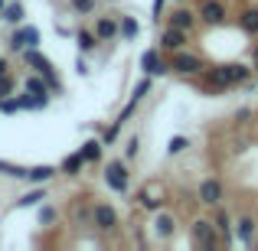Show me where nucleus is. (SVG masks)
Instances as JSON below:
<instances>
[{"label": "nucleus", "mask_w": 258, "mask_h": 251, "mask_svg": "<svg viewBox=\"0 0 258 251\" xmlns=\"http://www.w3.org/2000/svg\"><path fill=\"white\" fill-rule=\"evenodd\" d=\"M252 78V65H242V62H232V65H219V69L209 72V85L213 88H232V85H245Z\"/></svg>", "instance_id": "f257e3e1"}, {"label": "nucleus", "mask_w": 258, "mask_h": 251, "mask_svg": "<svg viewBox=\"0 0 258 251\" xmlns=\"http://www.w3.org/2000/svg\"><path fill=\"white\" fill-rule=\"evenodd\" d=\"M23 59H26V65H30L33 72H39V75L52 85V92H62V82H59L56 69H52V62L43 56V52H39V46H36V49H23Z\"/></svg>", "instance_id": "f03ea898"}, {"label": "nucleus", "mask_w": 258, "mask_h": 251, "mask_svg": "<svg viewBox=\"0 0 258 251\" xmlns=\"http://www.w3.org/2000/svg\"><path fill=\"white\" fill-rule=\"evenodd\" d=\"M105 183L114 193H127L131 186V173H127V160H108L105 163Z\"/></svg>", "instance_id": "7ed1b4c3"}, {"label": "nucleus", "mask_w": 258, "mask_h": 251, "mask_svg": "<svg viewBox=\"0 0 258 251\" xmlns=\"http://www.w3.org/2000/svg\"><path fill=\"white\" fill-rule=\"evenodd\" d=\"M193 241H196L200 248L213 251V248H216V241H219V228H216V222H209V219H196V222H193Z\"/></svg>", "instance_id": "20e7f679"}, {"label": "nucleus", "mask_w": 258, "mask_h": 251, "mask_svg": "<svg viewBox=\"0 0 258 251\" xmlns=\"http://www.w3.org/2000/svg\"><path fill=\"white\" fill-rule=\"evenodd\" d=\"M10 49L13 52H23V49H36L39 46V30L36 26H20V30H13L10 33Z\"/></svg>", "instance_id": "39448f33"}, {"label": "nucleus", "mask_w": 258, "mask_h": 251, "mask_svg": "<svg viewBox=\"0 0 258 251\" xmlns=\"http://www.w3.org/2000/svg\"><path fill=\"white\" fill-rule=\"evenodd\" d=\"M141 72H144V75H154V78H164L167 72H173L170 69V62H167L164 56H160V49H147L144 56H141Z\"/></svg>", "instance_id": "423d86ee"}, {"label": "nucleus", "mask_w": 258, "mask_h": 251, "mask_svg": "<svg viewBox=\"0 0 258 251\" xmlns=\"http://www.w3.org/2000/svg\"><path fill=\"white\" fill-rule=\"evenodd\" d=\"M23 88H26V95H30V98H36V101H39V108H46V105H49V92H52V85L46 82V78L39 75V72L26 75Z\"/></svg>", "instance_id": "0eeeda50"}, {"label": "nucleus", "mask_w": 258, "mask_h": 251, "mask_svg": "<svg viewBox=\"0 0 258 251\" xmlns=\"http://www.w3.org/2000/svg\"><path fill=\"white\" fill-rule=\"evenodd\" d=\"M173 72H180V75H196V72H203V59L200 56H189V52H180L176 49L173 62H170Z\"/></svg>", "instance_id": "6e6552de"}, {"label": "nucleus", "mask_w": 258, "mask_h": 251, "mask_svg": "<svg viewBox=\"0 0 258 251\" xmlns=\"http://www.w3.org/2000/svg\"><path fill=\"white\" fill-rule=\"evenodd\" d=\"M196 17H200L203 23H209V26H219V23H226V7H222L219 0H203Z\"/></svg>", "instance_id": "1a4fd4ad"}, {"label": "nucleus", "mask_w": 258, "mask_h": 251, "mask_svg": "<svg viewBox=\"0 0 258 251\" xmlns=\"http://www.w3.org/2000/svg\"><path fill=\"white\" fill-rule=\"evenodd\" d=\"M92 225H95V228H105V232H111V228L118 225V212H114L108 202H98V206L92 209Z\"/></svg>", "instance_id": "9d476101"}, {"label": "nucleus", "mask_w": 258, "mask_h": 251, "mask_svg": "<svg viewBox=\"0 0 258 251\" xmlns=\"http://www.w3.org/2000/svg\"><path fill=\"white\" fill-rule=\"evenodd\" d=\"M196 196H200L203 206H219L222 202V183L219 180H203L200 189H196Z\"/></svg>", "instance_id": "9b49d317"}, {"label": "nucleus", "mask_w": 258, "mask_h": 251, "mask_svg": "<svg viewBox=\"0 0 258 251\" xmlns=\"http://www.w3.org/2000/svg\"><path fill=\"white\" fill-rule=\"evenodd\" d=\"M151 232L157 235L160 241H167L176 232V219H173L170 212H160V209H157V215H154V222H151Z\"/></svg>", "instance_id": "f8f14e48"}, {"label": "nucleus", "mask_w": 258, "mask_h": 251, "mask_svg": "<svg viewBox=\"0 0 258 251\" xmlns=\"http://www.w3.org/2000/svg\"><path fill=\"white\" fill-rule=\"evenodd\" d=\"M255 228H258V222L252 219V215H239V219L232 222V235L242 241V245H252V238H255Z\"/></svg>", "instance_id": "ddd939ff"}, {"label": "nucleus", "mask_w": 258, "mask_h": 251, "mask_svg": "<svg viewBox=\"0 0 258 251\" xmlns=\"http://www.w3.org/2000/svg\"><path fill=\"white\" fill-rule=\"evenodd\" d=\"M183 46H186V30H176V26L167 23V30L160 33V49L176 52V49H183Z\"/></svg>", "instance_id": "4468645a"}, {"label": "nucleus", "mask_w": 258, "mask_h": 251, "mask_svg": "<svg viewBox=\"0 0 258 251\" xmlns=\"http://www.w3.org/2000/svg\"><path fill=\"white\" fill-rule=\"evenodd\" d=\"M95 33H98L101 43H111V39L121 36V20L118 17H101L98 26H95Z\"/></svg>", "instance_id": "2eb2a0df"}, {"label": "nucleus", "mask_w": 258, "mask_h": 251, "mask_svg": "<svg viewBox=\"0 0 258 251\" xmlns=\"http://www.w3.org/2000/svg\"><path fill=\"white\" fill-rule=\"evenodd\" d=\"M196 20H200V17H196L193 10H183V7H180V10H173L170 17H167V23L176 26V30H186V33H189V30L196 26Z\"/></svg>", "instance_id": "dca6fc26"}, {"label": "nucleus", "mask_w": 258, "mask_h": 251, "mask_svg": "<svg viewBox=\"0 0 258 251\" xmlns=\"http://www.w3.org/2000/svg\"><path fill=\"white\" fill-rule=\"evenodd\" d=\"M138 202H141L144 209H151V212H157V209L164 206V189H160V186H147L144 193L138 196Z\"/></svg>", "instance_id": "f3484780"}, {"label": "nucleus", "mask_w": 258, "mask_h": 251, "mask_svg": "<svg viewBox=\"0 0 258 251\" xmlns=\"http://www.w3.org/2000/svg\"><path fill=\"white\" fill-rule=\"evenodd\" d=\"M52 176H56V166H30L26 170V183H30V186H43V183H49Z\"/></svg>", "instance_id": "a211bd4d"}, {"label": "nucleus", "mask_w": 258, "mask_h": 251, "mask_svg": "<svg viewBox=\"0 0 258 251\" xmlns=\"http://www.w3.org/2000/svg\"><path fill=\"white\" fill-rule=\"evenodd\" d=\"M79 150H82L85 163H98V160H101V150H105V140H101V137H88Z\"/></svg>", "instance_id": "6ab92c4d"}, {"label": "nucleus", "mask_w": 258, "mask_h": 251, "mask_svg": "<svg viewBox=\"0 0 258 251\" xmlns=\"http://www.w3.org/2000/svg\"><path fill=\"white\" fill-rule=\"evenodd\" d=\"M98 33H92V30H79L76 33V46H79V52H82V56H88V52H95L98 49Z\"/></svg>", "instance_id": "aec40b11"}, {"label": "nucleus", "mask_w": 258, "mask_h": 251, "mask_svg": "<svg viewBox=\"0 0 258 251\" xmlns=\"http://www.w3.org/2000/svg\"><path fill=\"white\" fill-rule=\"evenodd\" d=\"M82 166H85V157H82V150H76V153H69V157L62 160L59 173H66V176H79V173H82Z\"/></svg>", "instance_id": "412c9836"}, {"label": "nucleus", "mask_w": 258, "mask_h": 251, "mask_svg": "<svg viewBox=\"0 0 258 251\" xmlns=\"http://www.w3.org/2000/svg\"><path fill=\"white\" fill-rule=\"evenodd\" d=\"M121 20V36L118 39H124V43H134V39L141 36V23L134 17H118Z\"/></svg>", "instance_id": "4be33fe9"}, {"label": "nucleus", "mask_w": 258, "mask_h": 251, "mask_svg": "<svg viewBox=\"0 0 258 251\" xmlns=\"http://www.w3.org/2000/svg\"><path fill=\"white\" fill-rule=\"evenodd\" d=\"M0 20H7L10 26H20V23H23V4H17V0H13V4H7L4 13H0Z\"/></svg>", "instance_id": "5701e85b"}, {"label": "nucleus", "mask_w": 258, "mask_h": 251, "mask_svg": "<svg viewBox=\"0 0 258 251\" xmlns=\"http://www.w3.org/2000/svg\"><path fill=\"white\" fill-rule=\"evenodd\" d=\"M46 199V189L43 186H36V189H30V193H23L17 199V209H26V206H39V202Z\"/></svg>", "instance_id": "b1692460"}, {"label": "nucleus", "mask_w": 258, "mask_h": 251, "mask_svg": "<svg viewBox=\"0 0 258 251\" xmlns=\"http://www.w3.org/2000/svg\"><path fill=\"white\" fill-rule=\"evenodd\" d=\"M239 23H242V30H245V33L258 36V7H248V10L239 17Z\"/></svg>", "instance_id": "393cba45"}, {"label": "nucleus", "mask_w": 258, "mask_h": 251, "mask_svg": "<svg viewBox=\"0 0 258 251\" xmlns=\"http://www.w3.org/2000/svg\"><path fill=\"white\" fill-rule=\"evenodd\" d=\"M26 170H30V166H17V163H7V160H0V173L10 176V180H26Z\"/></svg>", "instance_id": "a878e982"}, {"label": "nucleus", "mask_w": 258, "mask_h": 251, "mask_svg": "<svg viewBox=\"0 0 258 251\" xmlns=\"http://www.w3.org/2000/svg\"><path fill=\"white\" fill-rule=\"evenodd\" d=\"M216 228L222 232L226 241H232V219H229V212H216Z\"/></svg>", "instance_id": "bb28decb"}, {"label": "nucleus", "mask_w": 258, "mask_h": 251, "mask_svg": "<svg viewBox=\"0 0 258 251\" xmlns=\"http://www.w3.org/2000/svg\"><path fill=\"white\" fill-rule=\"evenodd\" d=\"M151 85H154V75H144L138 85H134V95H131V98H134V101H144L147 92H151Z\"/></svg>", "instance_id": "cd10ccee"}, {"label": "nucleus", "mask_w": 258, "mask_h": 251, "mask_svg": "<svg viewBox=\"0 0 258 251\" xmlns=\"http://www.w3.org/2000/svg\"><path fill=\"white\" fill-rule=\"evenodd\" d=\"M0 111L4 114H17V111H23V101H20L17 95H7V98L0 101Z\"/></svg>", "instance_id": "c85d7f7f"}, {"label": "nucleus", "mask_w": 258, "mask_h": 251, "mask_svg": "<svg viewBox=\"0 0 258 251\" xmlns=\"http://www.w3.org/2000/svg\"><path fill=\"white\" fill-rule=\"evenodd\" d=\"M189 147V140L183 137V134H176V137H170V144H167V153H170V157H176V153H183Z\"/></svg>", "instance_id": "c756f323"}, {"label": "nucleus", "mask_w": 258, "mask_h": 251, "mask_svg": "<svg viewBox=\"0 0 258 251\" xmlns=\"http://www.w3.org/2000/svg\"><path fill=\"white\" fill-rule=\"evenodd\" d=\"M121 127H124V124H121V121H114V124H111V127H108V131H105V134H101V140H105V147H111V144H114V140H118V134H121Z\"/></svg>", "instance_id": "7c9ffc66"}, {"label": "nucleus", "mask_w": 258, "mask_h": 251, "mask_svg": "<svg viewBox=\"0 0 258 251\" xmlns=\"http://www.w3.org/2000/svg\"><path fill=\"white\" fill-rule=\"evenodd\" d=\"M138 153H141V140H138V137H131V140L124 144V160H134Z\"/></svg>", "instance_id": "2f4dec72"}, {"label": "nucleus", "mask_w": 258, "mask_h": 251, "mask_svg": "<svg viewBox=\"0 0 258 251\" xmlns=\"http://www.w3.org/2000/svg\"><path fill=\"white\" fill-rule=\"evenodd\" d=\"M95 4H98V0H72V10L76 13H92Z\"/></svg>", "instance_id": "473e14b6"}, {"label": "nucleus", "mask_w": 258, "mask_h": 251, "mask_svg": "<svg viewBox=\"0 0 258 251\" xmlns=\"http://www.w3.org/2000/svg\"><path fill=\"white\" fill-rule=\"evenodd\" d=\"M52 219H56V209H52V206H43V209H39V225H49Z\"/></svg>", "instance_id": "72a5a7b5"}, {"label": "nucleus", "mask_w": 258, "mask_h": 251, "mask_svg": "<svg viewBox=\"0 0 258 251\" xmlns=\"http://www.w3.org/2000/svg\"><path fill=\"white\" fill-rule=\"evenodd\" d=\"M164 4H167V0H154V7H151V13H154L157 23H160V17H164Z\"/></svg>", "instance_id": "f704fd0d"}, {"label": "nucleus", "mask_w": 258, "mask_h": 251, "mask_svg": "<svg viewBox=\"0 0 258 251\" xmlns=\"http://www.w3.org/2000/svg\"><path fill=\"white\" fill-rule=\"evenodd\" d=\"M76 72L79 75H88V62L82 59V52H79V59H76Z\"/></svg>", "instance_id": "c9c22d12"}, {"label": "nucleus", "mask_w": 258, "mask_h": 251, "mask_svg": "<svg viewBox=\"0 0 258 251\" xmlns=\"http://www.w3.org/2000/svg\"><path fill=\"white\" fill-rule=\"evenodd\" d=\"M7 69H10V65H7L4 59H0V78H4V75H10V72H7Z\"/></svg>", "instance_id": "e433bc0d"}, {"label": "nucleus", "mask_w": 258, "mask_h": 251, "mask_svg": "<svg viewBox=\"0 0 258 251\" xmlns=\"http://www.w3.org/2000/svg\"><path fill=\"white\" fill-rule=\"evenodd\" d=\"M252 59H255V69H258V46H255V52H252Z\"/></svg>", "instance_id": "4c0bfd02"}, {"label": "nucleus", "mask_w": 258, "mask_h": 251, "mask_svg": "<svg viewBox=\"0 0 258 251\" xmlns=\"http://www.w3.org/2000/svg\"><path fill=\"white\" fill-rule=\"evenodd\" d=\"M4 7H7V0H0V13H4Z\"/></svg>", "instance_id": "58836bf2"}, {"label": "nucleus", "mask_w": 258, "mask_h": 251, "mask_svg": "<svg viewBox=\"0 0 258 251\" xmlns=\"http://www.w3.org/2000/svg\"><path fill=\"white\" fill-rule=\"evenodd\" d=\"M0 101H4V95H0Z\"/></svg>", "instance_id": "ea45409f"}, {"label": "nucleus", "mask_w": 258, "mask_h": 251, "mask_svg": "<svg viewBox=\"0 0 258 251\" xmlns=\"http://www.w3.org/2000/svg\"><path fill=\"white\" fill-rule=\"evenodd\" d=\"M108 4H114V0H108Z\"/></svg>", "instance_id": "a19ab883"}]
</instances>
